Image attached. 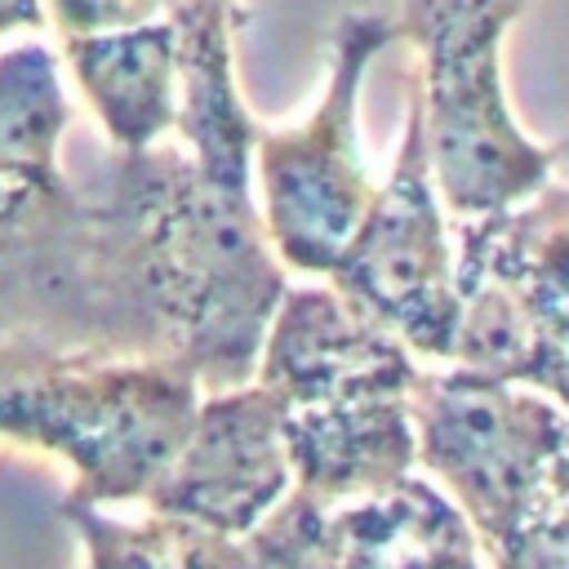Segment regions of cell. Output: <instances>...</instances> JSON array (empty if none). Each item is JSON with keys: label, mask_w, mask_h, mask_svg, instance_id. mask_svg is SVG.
Wrapping results in <instances>:
<instances>
[{"label": "cell", "mask_w": 569, "mask_h": 569, "mask_svg": "<svg viewBox=\"0 0 569 569\" xmlns=\"http://www.w3.org/2000/svg\"><path fill=\"white\" fill-rule=\"evenodd\" d=\"M418 373L422 360L329 284H284L253 382L280 409L293 498L329 511L409 476Z\"/></svg>", "instance_id": "7a4b0ae2"}, {"label": "cell", "mask_w": 569, "mask_h": 569, "mask_svg": "<svg viewBox=\"0 0 569 569\" xmlns=\"http://www.w3.org/2000/svg\"><path fill=\"white\" fill-rule=\"evenodd\" d=\"M58 511L80 542L84 569H249L244 538L182 516L147 511L142 520H120L107 507L71 498H62Z\"/></svg>", "instance_id": "5bb4252c"}, {"label": "cell", "mask_w": 569, "mask_h": 569, "mask_svg": "<svg viewBox=\"0 0 569 569\" xmlns=\"http://www.w3.org/2000/svg\"><path fill=\"white\" fill-rule=\"evenodd\" d=\"M80 191L111 356L182 369L200 391L249 382L289 284L249 187L218 182L160 142L111 151Z\"/></svg>", "instance_id": "6da1fadb"}, {"label": "cell", "mask_w": 569, "mask_h": 569, "mask_svg": "<svg viewBox=\"0 0 569 569\" xmlns=\"http://www.w3.org/2000/svg\"><path fill=\"white\" fill-rule=\"evenodd\" d=\"M173 40L178 76V133L187 156L218 182L249 187V156L258 120L236 80V36L244 27L240 0H164L160 9Z\"/></svg>", "instance_id": "8fae6325"}, {"label": "cell", "mask_w": 569, "mask_h": 569, "mask_svg": "<svg viewBox=\"0 0 569 569\" xmlns=\"http://www.w3.org/2000/svg\"><path fill=\"white\" fill-rule=\"evenodd\" d=\"M200 387L156 360L58 356L0 378V440L71 471V502H142L178 449Z\"/></svg>", "instance_id": "8992f818"}, {"label": "cell", "mask_w": 569, "mask_h": 569, "mask_svg": "<svg viewBox=\"0 0 569 569\" xmlns=\"http://www.w3.org/2000/svg\"><path fill=\"white\" fill-rule=\"evenodd\" d=\"M533 0H400L396 40L413 49L409 98L445 213L471 218L542 191L560 151L533 138L507 93V36Z\"/></svg>", "instance_id": "5b68a950"}, {"label": "cell", "mask_w": 569, "mask_h": 569, "mask_svg": "<svg viewBox=\"0 0 569 569\" xmlns=\"http://www.w3.org/2000/svg\"><path fill=\"white\" fill-rule=\"evenodd\" d=\"M396 44V27L378 9H351L329 31V76L316 107L284 124H258L249 173L258 178L262 231L284 271L329 276L351 240L373 178L360 160V93L369 67Z\"/></svg>", "instance_id": "ba28073f"}, {"label": "cell", "mask_w": 569, "mask_h": 569, "mask_svg": "<svg viewBox=\"0 0 569 569\" xmlns=\"http://www.w3.org/2000/svg\"><path fill=\"white\" fill-rule=\"evenodd\" d=\"M71 102L58 49L27 36L0 53V347L111 356L93 213L62 164Z\"/></svg>", "instance_id": "3957f363"}, {"label": "cell", "mask_w": 569, "mask_h": 569, "mask_svg": "<svg viewBox=\"0 0 569 569\" xmlns=\"http://www.w3.org/2000/svg\"><path fill=\"white\" fill-rule=\"evenodd\" d=\"M40 18L67 36H93V31H116V27H138L160 18L164 0H36Z\"/></svg>", "instance_id": "2e32d148"}, {"label": "cell", "mask_w": 569, "mask_h": 569, "mask_svg": "<svg viewBox=\"0 0 569 569\" xmlns=\"http://www.w3.org/2000/svg\"><path fill=\"white\" fill-rule=\"evenodd\" d=\"M293 493L280 409L249 378L196 400L191 422L142 493L147 511L249 538Z\"/></svg>", "instance_id": "30bf717a"}, {"label": "cell", "mask_w": 569, "mask_h": 569, "mask_svg": "<svg viewBox=\"0 0 569 569\" xmlns=\"http://www.w3.org/2000/svg\"><path fill=\"white\" fill-rule=\"evenodd\" d=\"M40 4L36 0H0V40L4 36H22V31H40Z\"/></svg>", "instance_id": "e0dca14e"}, {"label": "cell", "mask_w": 569, "mask_h": 569, "mask_svg": "<svg viewBox=\"0 0 569 569\" xmlns=\"http://www.w3.org/2000/svg\"><path fill=\"white\" fill-rule=\"evenodd\" d=\"M329 289L365 320L387 329L418 360H449L453 333V236L427 164L422 116L409 98L405 133L387 182L373 196L329 267Z\"/></svg>", "instance_id": "9c48e42d"}, {"label": "cell", "mask_w": 569, "mask_h": 569, "mask_svg": "<svg viewBox=\"0 0 569 569\" xmlns=\"http://www.w3.org/2000/svg\"><path fill=\"white\" fill-rule=\"evenodd\" d=\"M325 538L333 569H480L462 511L413 471L329 507Z\"/></svg>", "instance_id": "4fadbf2b"}, {"label": "cell", "mask_w": 569, "mask_h": 569, "mask_svg": "<svg viewBox=\"0 0 569 569\" xmlns=\"http://www.w3.org/2000/svg\"><path fill=\"white\" fill-rule=\"evenodd\" d=\"M413 449L493 569H569L565 400L476 369H422Z\"/></svg>", "instance_id": "277c9868"}, {"label": "cell", "mask_w": 569, "mask_h": 569, "mask_svg": "<svg viewBox=\"0 0 569 569\" xmlns=\"http://www.w3.org/2000/svg\"><path fill=\"white\" fill-rule=\"evenodd\" d=\"M244 547H249V569H333L325 511L293 493L244 538Z\"/></svg>", "instance_id": "9a60e30c"}, {"label": "cell", "mask_w": 569, "mask_h": 569, "mask_svg": "<svg viewBox=\"0 0 569 569\" xmlns=\"http://www.w3.org/2000/svg\"><path fill=\"white\" fill-rule=\"evenodd\" d=\"M49 360H58V356L31 351V347H0V378H4V373H27V369L49 365Z\"/></svg>", "instance_id": "ac0fdd59"}, {"label": "cell", "mask_w": 569, "mask_h": 569, "mask_svg": "<svg viewBox=\"0 0 569 569\" xmlns=\"http://www.w3.org/2000/svg\"><path fill=\"white\" fill-rule=\"evenodd\" d=\"M58 44L62 76H71L111 151H147L178 133V76L164 18Z\"/></svg>", "instance_id": "7c38bea8"}, {"label": "cell", "mask_w": 569, "mask_h": 569, "mask_svg": "<svg viewBox=\"0 0 569 569\" xmlns=\"http://www.w3.org/2000/svg\"><path fill=\"white\" fill-rule=\"evenodd\" d=\"M449 365L565 400L569 369V191L551 178L520 204L453 227Z\"/></svg>", "instance_id": "52a82bcc"}]
</instances>
